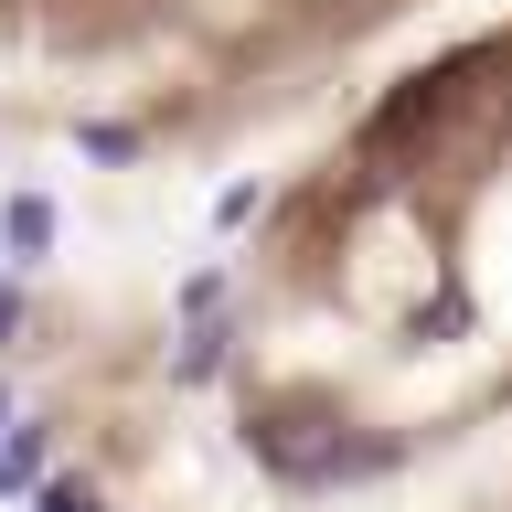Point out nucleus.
Masks as SVG:
<instances>
[{
    "mask_svg": "<svg viewBox=\"0 0 512 512\" xmlns=\"http://www.w3.org/2000/svg\"><path fill=\"white\" fill-rule=\"evenodd\" d=\"M192 395L278 502H363L512 438V0L310 118L214 256Z\"/></svg>",
    "mask_w": 512,
    "mask_h": 512,
    "instance_id": "obj_1",
    "label": "nucleus"
},
{
    "mask_svg": "<svg viewBox=\"0 0 512 512\" xmlns=\"http://www.w3.org/2000/svg\"><path fill=\"white\" fill-rule=\"evenodd\" d=\"M438 0H0V139L192 171L342 107Z\"/></svg>",
    "mask_w": 512,
    "mask_h": 512,
    "instance_id": "obj_2",
    "label": "nucleus"
},
{
    "mask_svg": "<svg viewBox=\"0 0 512 512\" xmlns=\"http://www.w3.org/2000/svg\"><path fill=\"white\" fill-rule=\"evenodd\" d=\"M448 512H512V438L491 448V470H480V480H470V491H459Z\"/></svg>",
    "mask_w": 512,
    "mask_h": 512,
    "instance_id": "obj_3",
    "label": "nucleus"
}]
</instances>
